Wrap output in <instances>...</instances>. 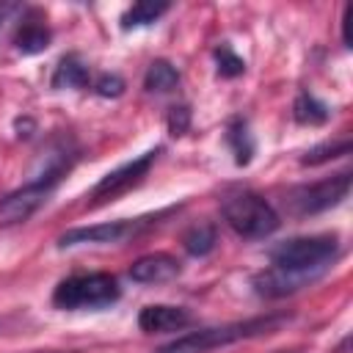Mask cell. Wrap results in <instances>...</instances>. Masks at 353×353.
Here are the masks:
<instances>
[{
  "mask_svg": "<svg viewBox=\"0 0 353 353\" xmlns=\"http://www.w3.org/2000/svg\"><path fill=\"white\" fill-rule=\"evenodd\" d=\"M287 320H290V314H265V317L237 320V323H226V325H215V328H201V331H193V334H185V336L168 342L157 353H210L215 347H223V345H232L240 339L273 334Z\"/></svg>",
  "mask_w": 353,
  "mask_h": 353,
  "instance_id": "cell-1",
  "label": "cell"
},
{
  "mask_svg": "<svg viewBox=\"0 0 353 353\" xmlns=\"http://www.w3.org/2000/svg\"><path fill=\"white\" fill-rule=\"evenodd\" d=\"M121 295V287L116 276L110 273H80L58 281L52 290V303L63 312H80V309H105L116 303Z\"/></svg>",
  "mask_w": 353,
  "mask_h": 353,
  "instance_id": "cell-2",
  "label": "cell"
},
{
  "mask_svg": "<svg viewBox=\"0 0 353 353\" xmlns=\"http://www.w3.org/2000/svg\"><path fill=\"white\" fill-rule=\"evenodd\" d=\"M69 171V160L66 157H55L36 179H30L28 185L11 190L3 201H0V226H17L25 223L39 207H44V201L50 199V193L55 190V185L61 182V176Z\"/></svg>",
  "mask_w": 353,
  "mask_h": 353,
  "instance_id": "cell-3",
  "label": "cell"
},
{
  "mask_svg": "<svg viewBox=\"0 0 353 353\" xmlns=\"http://www.w3.org/2000/svg\"><path fill=\"white\" fill-rule=\"evenodd\" d=\"M221 210H223L226 223H229L240 237H248V240L270 237V234L279 229V223H281V218H279V212L273 210V204L265 201V199L256 196V193H248V190L229 196Z\"/></svg>",
  "mask_w": 353,
  "mask_h": 353,
  "instance_id": "cell-4",
  "label": "cell"
},
{
  "mask_svg": "<svg viewBox=\"0 0 353 353\" xmlns=\"http://www.w3.org/2000/svg\"><path fill=\"white\" fill-rule=\"evenodd\" d=\"M339 251L336 234H312V237H292L287 243H279L270 251L273 268L284 270H317L325 273Z\"/></svg>",
  "mask_w": 353,
  "mask_h": 353,
  "instance_id": "cell-5",
  "label": "cell"
},
{
  "mask_svg": "<svg viewBox=\"0 0 353 353\" xmlns=\"http://www.w3.org/2000/svg\"><path fill=\"white\" fill-rule=\"evenodd\" d=\"M347 193H350V174L342 171L336 176H328L314 185H303V188L292 190L290 207L298 215H317V212L336 207L342 199H347Z\"/></svg>",
  "mask_w": 353,
  "mask_h": 353,
  "instance_id": "cell-6",
  "label": "cell"
},
{
  "mask_svg": "<svg viewBox=\"0 0 353 353\" xmlns=\"http://www.w3.org/2000/svg\"><path fill=\"white\" fill-rule=\"evenodd\" d=\"M157 154H160V149H149V152L138 154L135 160H127V163H121L119 168L108 171V174L94 185L91 199H94V201H113V199H119L121 193H127V190H132L135 185H141L143 176L149 174V168L154 165Z\"/></svg>",
  "mask_w": 353,
  "mask_h": 353,
  "instance_id": "cell-7",
  "label": "cell"
},
{
  "mask_svg": "<svg viewBox=\"0 0 353 353\" xmlns=\"http://www.w3.org/2000/svg\"><path fill=\"white\" fill-rule=\"evenodd\" d=\"M143 221H105L94 226H74L66 229L58 237V248H74V245H108V243H124L141 229Z\"/></svg>",
  "mask_w": 353,
  "mask_h": 353,
  "instance_id": "cell-8",
  "label": "cell"
},
{
  "mask_svg": "<svg viewBox=\"0 0 353 353\" xmlns=\"http://www.w3.org/2000/svg\"><path fill=\"white\" fill-rule=\"evenodd\" d=\"M323 273L317 270H284V268H268L262 273L254 276V290L265 298H284L306 284H312L314 279H320Z\"/></svg>",
  "mask_w": 353,
  "mask_h": 353,
  "instance_id": "cell-9",
  "label": "cell"
},
{
  "mask_svg": "<svg viewBox=\"0 0 353 353\" xmlns=\"http://www.w3.org/2000/svg\"><path fill=\"white\" fill-rule=\"evenodd\" d=\"M179 270H182V265L174 254L154 251V254L138 256L130 265V279L138 284H165V281H174L179 276Z\"/></svg>",
  "mask_w": 353,
  "mask_h": 353,
  "instance_id": "cell-10",
  "label": "cell"
},
{
  "mask_svg": "<svg viewBox=\"0 0 353 353\" xmlns=\"http://www.w3.org/2000/svg\"><path fill=\"white\" fill-rule=\"evenodd\" d=\"M190 312L182 306H168V303H152L138 312V328L146 334H163V331H179L190 323Z\"/></svg>",
  "mask_w": 353,
  "mask_h": 353,
  "instance_id": "cell-11",
  "label": "cell"
},
{
  "mask_svg": "<svg viewBox=\"0 0 353 353\" xmlns=\"http://www.w3.org/2000/svg\"><path fill=\"white\" fill-rule=\"evenodd\" d=\"M52 88L55 91H72V88H85L88 85V66L77 55H63L52 72Z\"/></svg>",
  "mask_w": 353,
  "mask_h": 353,
  "instance_id": "cell-12",
  "label": "cell"
},
{
  "mask_svg": "<svg viewBox=\"0 0 353 353\" xmlns=\"http://www.w3.org/2000/svg\"><path fill=\"white\" fill-rule=\"evenodd\" d=\"M226 143H229L237 165H248L251 163V157L256 152V143H254V135H251L245 119H232L229 121V127H226Z\"/></svg>",
  "mask_w": 353,
  "mask_h": 353,
  "instance_id": "cell-13",
  "label": "cell"
},
{
  "mask_svg": "<svg viewBox=\"0 0 353 353\" xmlns=\"http://www.w3.org/2000/svg\"><path fill=\"white\" fill-rule=\"evenodd\" d=\"M292 119H295L298 124H303V127H320V124H325V121L331 119V110H328V105L320 102L314 94L301 91V94L295 97V102H292Z\"/></svg>",
  "mask_w": 353,
  "mask_h": 353,
  "instance_id": "cell-14",
  "label": "cell"
},
{
  "mask_svg": "<svg viewBox=\"0 0 353 353\" xmlns=\"http://www.w3.org/2000/svg\"><path fill=\"white\" fill-rule=\"evenodd\" d=\"M176 85H179V72H176V66L171 61L157 58V61L149 63V69L143 74V88L149 94H168Z\"/></svg>",
  "mask_w": 353,
  "mask_h": 353,
  "instance_id": "cell-15",
  "label": "cell"
},
{
  "mask_svg": "<svg viewBox=\"0 0 353 353\" xmlns=\"http://www.w3.org/2000/svg\"><path fill=\"white\" fill-rule=\"evenodd\" d=\"M168 11V3H160V0H141L135 6H130L124 14H121V30H132V28H146L152 22H157L163 14Z\"/></svg>",
  "mask_w": 353,
  "mask_h": 353,
  "instance_id": "cell-16",
  "label": "cell"
},
{
  "mask_svg": "<svg viewBox=\"0 0 353 353\" xmlns=\"http://www.w3.org/2000/svg\"><path fill=\"white\" fill-rule=\"evenodd\" d=\"M50 39L52 36H50L47 25H41V22H25L17 30V36H14V47L22 55H36V52H44L50 47Z\"/></svg>",
  "mask_w": 353,
  "mask_h": 353,
  "instance_id": "cell-17",
  "label": "cell"
},
{
  "mask_svg": "<svg viewBox=\"0 0 353 353\" xmlns=\"http://www.w3.org/2000/svg\"><path fill=\"white\" fill-rule=\"evenodd\" d=\"M215 243H218V232H215V226L207 223V221L193 223V226L182 234V245H185V251H188L190 256H207V254L215 248Z\"/></svg>",
  "mask_w": 353,
  "mask_h": 353,
  "instance_id": "cell-18",
  "label": "cell"
},
{
  "mask_svg": "<svg viewBox=\"0 0 353 353\" xmlns=\"http://www.w3.org/2000/svg\"><path fill=\"white\" fill-rule=\"evenodd\" d=\"M347 152H350V138L342 135V138H336V141H323V143L312 146L309 152H303L301 163H303V165H320V163H328V160H334V157H345Z\"/></svg>",
  "mask_w": 353,
  "mask_h": 353,
  "instance_id": "cell-19",
  "label": "cell"
},
{
  "mask_svg": "<svg viewBox=\"0 0 353 353\" xmlns=\"http://www.w3.org/2000/svg\"><path fill=\"white\" fill-rule=\"evenodd\" d=\"M215 63H218V74L221 77H237V74L245 72V61L229 44L215 47Z\"/></svg>",
  "mask_w": 353,
  "mask_h": 353,
  "instance_id": "cell-20",
  "label": "cell"
},
{
  "mask_svg": "<svg viewBox=\"0 0 353 353\" xmlns=\"http://www.w3.org/2000/svg\"><path fill=\"white\" fill-rule=\"evenodd\" d=\"M124 80L119 77V74H99L97 77V83H94V91L99 94V97H108V99H116V97H121L124 94Z\"/></svg>",
  "mask_w": 353,
  "mask_h": 353,
  "instance_id": "cell-21",
  "label": "cell"
},
{
  "mask_svg": "<svg viewBox=\"0 0 353 353\" xmlns=\"http://www.w3.org/2000/svg\"><path fill=\"white\" fill-rule=\"evenodd\" d=\"M188 127H190V110H188L185 105L171 108V110H168V132H171V135H185Z\"/></svg>",
  "mask_w": 353,
  "mask_h": 353,
  "instance_id": "cell-22",
  "label": "cell"
},
{
  "mask_svg": "<svg viewBox=\"0 0 353 353\" xmlns=\"http://www.w3.org/2000/svg\"><path fill=\"white\" fill-rule=\"evenodd\" d=\"M14 127H17V135H19V138H30V135H33V132H30V130H33V121H30V119H17Z\"/></svg>",
  "mask_w": 353,
  "mask_h": 353,
  "instance_id": "cell-23",
  "label": "cell"
},
{
  "mask_svg": "<svg viewBox=\"0 0 353 353\" xmlns=\"http://www.w3.org/2000/svg\"><path fill=\"white\" fill-rule=\"evenodd\" d=\"M11 11V6H0V22H3V17Z\"/></svg>",
  "mask_w": 353,
  "mask_h": 353,
  "instance_id": "cell-24",
  "label": "cell"
},
{
  "mask_svg": "<svg viewBox=\"0 0 353 353\" xmlns=\"http://www.w3.org/2000/svg\"><path fill=\"white\" fill-rule=\"evenodd\" d=\"M284 353H298V350H284Z\"/></svg>",
  "mask_w": 353,
  "mask_h": 353,
  "instance_id": "cell-25",
  "label": "cell"
}]
</instances>
